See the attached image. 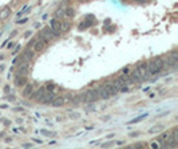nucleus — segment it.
<instances>
[{"label":"nucleus","instance_id":"24","mask_svg":"<svg viewBox=\"0 0 178 149\" xmlns=\"http://www.w3.org/2000/svg\"><path fill=\"white\" fill-rule=\"evenodd\" d=\"M55 17H56V19H64V17H66V13H64V9H63V8L58 9V11L55 12Z\"/></svg>","mask_w":178,"mask_h":149},{"label":"nucleus","instance_id":"7","mask_svg":"<svg viewBox=\"0 0 178 149\" xmlns=\"http://www.w3.org/2000/svg\"><path fill=\"white\" fill-rule=\"evenodd\" d=\"M59 23H60V20L59 19H52L50 23V28L52 29V32H54L55 37H58V36H60V28H59Z\"/></svg>","mask_w":178,"mask_h":149},{"label":"nucleus","instance_id":"16","mask_svg":"<svg viewBox=\"0 0 178 149\" xmlns=\"http://www.w3.org/2000/svg\"><path fill=\"white\" fill-rule=\"evenodd\" d=\"M129 76H130V79H131L133 83H141V81H143L142 77L139 76V73H138V71H137V69L131 71V72L129 73Z\"/></svg>","mask_w":178,"mask_h":149},{"label":"nucleus","instance_id":"1","mask_svg":"<svg viewBox=\"0 0 178 149\" xmlns=\"http://www.w3.org/2000/svg\"><path fill=\"white\" fill-rule=\"evenodd\" d=\"M147 67H149V72H150L151 76L157 75V73H159L163 69V60L159 57L153 59L150 63H147Z\"/></svg>","mask_w":178,"mask_h":149},{"label":"nucleus","instance_id":"17","mask_svg":"<svg viewBox=\"0 0 178 149\" xmlns=\"http://www.w3.org/2000/svg\"><path fill=\"white\" fill-rule=\"evenodd\" d=\"M71 27V23L70 21H67V20H63L59 23V28H60V33H66L67 31L70 29Z\"/></svg>","mask_w":178,"mask_h":149},{"label":"nucleus","instance_id":"29","mask_svg":"<svg viewBox=\"0 0 178 149\" xmlns=\"http://www.w3.org/2000/svg\"><path fill=\"white\" fill-rule=\"evenodd\" d=\"M79 113H71L70 115V119H72V120H75V119H78V117H79Z\"/></svg>","mask_w":178,"mask_h":149},{"label":"nucleus","instance_id":"26","mask_svg":"<svg viewBox=\"0 0 178 149\" xmlns=\"http://www.w3.org/2000/svg\"><path fill=\"white\" fill-rule=\"evenodd\" d=\"M149 146H150V148H159V146H161V144H159L158 141H153Z\"/></svg>","mask_w":178,"mask_h":149},{"label":"nucleus","instance_id":"22","mask_svg":"<svg viewBox=\"0 0 178 149\" xmlns=\"http://www.w3.org/2000/svg\"><path fill=\"white\" fill-rule=\"evenodd\" d=\"M169 136H170V132H165V133L161 134V136L158 137V142L161 144V145H162L163 142H165V141L167 140V138H169Z\"/></svg>","mask_w":178,"mask_h":149},{"label":"nucleus","instance_id":"38","mask_svg":"<svg viewBox=\"0 0 178 149\" xmlns=\"http://www.w3.org/2000/svg\"><path fill=\"white\" fill-rule=\"evenodd\" d=\"M145 1H147V0H145Z\"/></svg>","mask_w":178,"mask_h":149},{"label":"nucleus","instance_id":"8","mask_svg":"<svg viewBox=\"0 0 178 149\" xmlns=\"http://www.w3.org/2000/svg\"><path fill=\"white\" fill-rule=\"evenodd\" d=\"M89 19H90V20H83V21L79 24V27H78V28H79V31H85L86 28L91 27V25L95 23V19H94V16L90 15V16H89Z\"/></svg>","mask_w":178,"mask_h":149},{"label":"nucleus","instance_id":"28","mask_svg":"<svg viewBox=\"0 0 178 149\" xmlns=\"http://www.w3.org/2000/svg\"><path fill=\"white\" fill-rule=\"evenodd\" d=\"M40 133H42V134H46V136H55V133H51V132H48V130H44V129L40 130Z\"/></svg>","mask_w":178,"mask_h":149},{"label":"nucleus","instance_id":"32","mask_svg":"<svg viewBox=\"0 0 178 149\" xmlns=\"http://www.w3.org/2000/svg\"><path fill=\"white\" fill-rule=\"evenodd\" d=\"M36 40H38V39H36V37L31 39V40H30V45H34V44H35V41H36Z\"/></svg>","mask_w":178,"mask_h":149},{"label":"nucleus","instance_id":"5","mask_svg":"<svg viewBox=\"0 0 178 149\" xmlns=\"http://www.w3.org/2000/svg\"><path fill=\"white\" fill-rule=\"evenodd\" d=\"M40 33L43 35V37H44V40H46L47 43H50L52 39H55V35H54V32H52V29H51L50 27H44L42 31H40Z\"/></svg>","mask_w":178,"mask_h":149},{"label":"nucleus","instance_id":"19","mask_svg":"<svg viewBox=\"0 0 178 149\" xmlns=\"http://www.w3.org/2000/svg\"><path fill=\"white\" fill-rule=\"evenodd\" d=\"M9 15H11V9H9V7H5L4 9H1V11H0V20H4L5 17H8Z\"/></svg>","mask_w":178,"mask_h":149},{"label":"nucleus","instance_id":"35","mask_svg":"<svg viewBox=\"0 0 178 149\" xmlns=\"http://www.w3.org/2000/svg\"><path fill=\"white\" fill-rule=\"evenodd\" d=\"M4 92H5V93H8V92H9V87H8V85L4 88Z\"/></svg>","mask_w":178,"mask_h":149},{"label":"nucleus","instance_id":"9","mask_svg":"<svg viewBox=\"0 0 178 149\" xmlns=\"http://www.w3.org/2000/svg\"><path fill=\"white\" fill-rule=\"evenodd\" d=\"M97 92H98V95H99V99L107 100V99H110V97H111V96L108 95L107 89L105 88V85H101V87H98V88H97Z\"/></svg>","mask_w":178,"mask_h":149},{"label":"nucleus","instance_id":"18","mask_svg":"<svg viewBox=\"0 0 178 149\" xmlns=\"http://www.w3.org/2000/svg\"><path fill=\"white\" fill-rule=\"evenodd\" d=\"M55 97V93L54 92H51V91H48L46 93V96L43 97V100H42V104H50L51 101H52V99Z\"/></svg>","mask_w":178,"mask_h":149},{"label":"nucleus","instance_id":"31","mask_svg":"<svg viewBox=\"0 0 178 149\" xmlns=\"http://www.w3.org/2000/svg\"><path fill=\"white\" fill-rule=\"evenodd\" d=\"M19 51H20V45H18V47H16V48H15V49H14V52H12V53H14V55H16V53H18V52H19Z\"/></svg>","mask_w":178,"mask_h":149},{"label":"nucleus","instance_id":"12","mask_svg":"<svg viewBox=\"0 0 178 149\" xmlns=\"http://www.w3.org/2000/svg\"><path fill=\"white\" fill-rule=\"evenodd\" d=\"M34 92H35L34 91V84H26L22 95H23V97H31Z\"/></svg>","mask_w":178,"mask_h":149},{"label":"nucleus","instance_id":"20","mask_svg":"<svg viewBox=\"0 0 178 149\" xmlns=\"http://www.w3.org/2000/svg\"><path fill=\"white\" fill-rule=\"evenodd\" d=\"M163 129H165V126L163 125H155V126H153V128L149 129V133H159V132H162Z\"/></svg>","mask_w":178,"mask_h":149},{"label":"nucleus","instance_id":"3","mask_svg":"<svg viewBox=\"0 0 178 149\" xmlns=\"http://www.w3.org/2000/svg\"><path fill=\"white\" fill-rule=\"evenodd\" d=\"M28 69H30V61H22L18 64V69H16V76H27Z\"/></svg>","mask_w":178,"mask_h":149},{"label":"nucleus","instance_id":"21","mask_svg":"<svg viewBox=\"0 0 178 149\" xmlns=\"http://www.w3.org/2000/svg\"><path fill=\"white\" fill-rule=\"evenodd\" d=\"M147 113H143V115H141V116H138V117H135V119H133V120H130L129 121V124H135V122H139V121H142V120H145L147 117Z\"/></svg>","mask_w":178,"mask_h":149},{"label":"nucleus","instance_id":"10","mask_svg":"<svg viewBox=\"0 0 178 149\" xmlns=\"http://www.w3.org/2000/svg\"><path fill=\"white\" fill-rule=\"evenodd\" d=\"M15 87H19V88H22V87H24V85L28 83V79L27 76H15Z\"/></svg>","mask_w":178,"mask_h":149},{"label":"nucleus","instance_id":"4","mask_svg":"<svg viewBox=\"0 0 178 149\" xmlns=\"http://www.w3.org/2000/svg\"><path fill=\"white\" fill-rule=\"evenodd\" d=\"M47 92H48V89L46 88V87H40V88L38 89V91L36 92H34V93H32V99L35 100L36 103H42V100H43V97H44V96H46V93Z\"/></svg>","mask_w":178,"mask_h":149},{"label":"nucleus","instance_id":"13","mask_svg":"<svg viewBox=\"0 0 178 149\" xmlns=\"http://www.w3.org/2000/svg\"><path fill=\"white\" fill-rule=\"evenodd\" d=\"M51 107H55V108H59L62 107L63 104H64V99H63L62 96H55L54 99H52V101H51Z\"/></svg>","mask_w":178,"mask_h":149},{"label":"nucleus","instance_id":"11","mask_svg":"<svg viewBox=\"0 0 178 149\" xmlns=\"http://www.w3.org/2000/svg\"><path fill=\"white\" fill-rule=\"evenodd\" d=\"M105 88L107 89V92H108V95L110 96H115V95H118V92H119V89L114 85V83H106Z\"/></svg>","mask_w":178,"mask_h":149},{"label":"nucleus","instance_id":"33","mask_svg":"<svg viewBox=\"0 0 178 149\" xmlns=\"http://www.w3.org/2000/svg\"><path fill=\"white\" fill-rule=\"evenodd\" d=\"M4 68H5V65H4V64H1V65H0V73H1V72H3V71H4Z\"/></svg>","mask_w":178,"mask_h":149},{"label":"nucleus","instance_id":"30","mask_svg":"<svg viewBox=\"0 0 178 149\" xmlns=\"http://www.w3.org/2000/svg\"><path fill=\"white\" fill-rule=\"evenodd\" d=\"M129 72H130V69H129V68H125V69H122V75H127Z\"/></svg>","mask_w":178,"mask_h":149},{"label":"nucleus","instance_id":"25","mask_svg":"<svg viewBox=\"0 0 178 149\" xmlns=\"http://www.w3.org/2000/svg\"><path fill=\"white\" fill-rule=\"evenodd\" d=\"M149 146V144L147 142H137V144H134V145H131V146H129V148H138V149H141V148H147Z\"/></svg>","mask_w":178,"mask_h":149},{"label":"nucleus","instance_id":"27","mask_svg":"<svg viewBox=\"0 0 178 149\" xmlns=\"http://www.w3.org/2000/svg\"><path fill=\"white\" fill-rule=\"evenodd\" d=\"M28 21V17H23V19H20V20H16V24H24V23H27Z\"/></svg>","mask_w":178,"mask_h":149},{"label":"nucleus","instance_id":"6","mask_svg":"<svg viewBox=\"0 0 178 149\" xmlns=\"http://www.w3.org/2000/svg\"><path fill=\"white\" fill-rule=\"evenodd\" d=\"M97 100H99V95H98L97 89H90V91L86 92V101L94 103V101H97Z\"/></svg>","mask_w":178,"mask_h":149},{"label":"nucleus","instance_id":"23","mask_svg":"<svg viewBox=\"0 0 178 149\" xmlns=\"http://www.w3.org/2000/svg\"><path fill=\"white\" fill-rule=\"evenodd\" d=\"M64 13H66V17H72L75 15V9L72 7H67L64 8Z\"/></svg>","mask_w":178,"mask_h":149},{"label":"nucleus","instance_id":"34","mask_svg":"<svg viewBox=\"0 0 178 149\" xmlns=\"http://www.w3.org/2000/svg\"><path fill=\"white\" fill-rule=\"evenodd\" d=\"M138 132H134V133H130V136H131V137H135V136H138Z\"/></svg>","mask_w":178,"mask_h":149},{"label":"nucleus","instance_id":"14","mask_svg":"<svg viewBox=\"0 0 178 149\" xmlns=\"http://www.w3.org/2000/svg\"><path fill=\"white\" fill-rule=\"evenodd\" d=\"M47 45V43L46 41H42V40H36L35 44H34V52H42L44 48H46Z\"/></svg>","mask_w":178,"mask_h":149},{"label":"nucleus","instance_id":"37","mask_svg":"<svg viewBox=\"0 0 178 149\" xmlns=\"http://www.w3.org/2000/svg\"><path fill=\"white\" fill-rule=\"evenodd\" d=\"M79 1H87V0H79Z\"/></svg>","mask_w":178,"mask_h":149},{"label":"nucleus","instance_id":"36","mask_svg":"<svg viewBox=\"0 0 178 149\" xmlns=\"http://www.w3.org/2000/svg\"><path fill=\"white\" fill-rule=\"evenodd\" d=\"M24 36H26V37H28V36H31V31H28V32H27V33H26V35H24Z\"/></svg>","mask_w":178,"mask_h":149},{"label":"nucleus","instance_id":"2","mask_svg":"<svg viewBox=\"0 0 178 149\" xmlns=\"http://www.w3.org/2000/svg\"><path fill=\"white\" fill-rule=\"evenodd\" d=\"M135 69L138 71L139 76L142 77V80H147V79L151 76L150 72H149V67H147V63H141V64H138Z\"/></svg>","mask_w":178,"mask_h":149},{"label":"nucleus","instance_id":"15","mask_svg":"<svg viewBox=\"0 0 178 149\" xmlns=\"http://www.w3.org/2000/svg\"><path fill=\"white\" fill-rule=\"evenodd\" d=\"M23 57L24 60H27V61H31L32 59L35 57V52H34V49H31V48H26V51L23 52Z\"/></svg>","mask_w":178,"mask_h":149}]
</instances>
